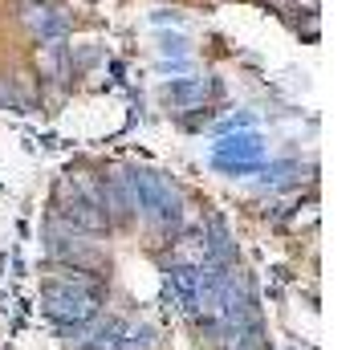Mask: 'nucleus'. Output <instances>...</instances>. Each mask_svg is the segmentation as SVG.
Instances as JSON below:
<instances>
[{
    "label": "nucleus",
    "instance_id": "f257e3e1",
    "mask_svg": "<svg viewBox=\"0 0 362 350\" xmlns=\"http://www.w3.org/2000/svg\"><path fill=\"white\" fill-rule=\"evenodd\" d=\"M69 277L62 281H45L41 298H45V310H49L57 322H90L94 310H98V298H102V285L86 277V269H66Z\"/></svg>",
    "mask_w": 362,
    "mask_h": 350
},
{
    "label": "nucleus",
    "instance_id": "f03ea898",
    "mask_svg": "<svg viewBox=\"0 0 362 350\" xmlns=\"http://www.w3.org/2000/svg\"><path fill=\"white\" fill-rule=\"evenodd\" d=\"M62 220H66L69 228H78V233H102L106 228V212L98 208V200H90L82 192H74L69 196V187H62Z\"/></svg>",
    "mask_w": 362,
    "mask_h": 350
},
{
    "label": "nucleus",
    "instance_id": "7ed1b4c3",
    "mask_svg": "<svg viewBox=\"0 0 362 350\" xmlns=\"http://www.w3.org/2000/svg\"><path fill=\"white\" fill-rule=\"evenodd\" d=\"M163 102L167 106H196V102H204V82L199 78H180V82L163 86Z\"/></svg>",
    "mask_w": 362,
    "mask_h": 350
},
{
    "label": "nucleus",
    "instance_id": "20e7f679",
    "mask_svg": "<svg viewBox=\"0 0 362 350\" xmlns=\"http://www.w3.org/2000/svg\"><path fill=\"white\" fill-rule=\"evenodd\" d=\"M29 25H33V33H41V41H53V37L66 33V21L57 17L53 8H33L29 13Z\"/></svg>",
    "mask_w": 362,
    "mask_h": 350
},
{
    "label": "nucleus",
    "instance_id": "39448f33",
    "mask_svg": "<svg viewBox=\"0 0 362 350\" xmlns=\"http://www.w3.org/2000/svg\"><path fill=\"white\" fill-rule=\"evenodd\" d=\"M155 346V330L151 326H122L118 350H151Z\"/></svg>",
    "mask_w": 362,
    "mask_h": 350
}]
</instances>
